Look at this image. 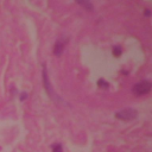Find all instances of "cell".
Instances as JSON below:
<instances>
[{"mask_svg": "<svg viewBox=\"0 0 152 152\" xmlns=\"http://www.w3.org/2000/svg\"><path fill=\"white\" fill-rule=\"evenodd\" d=\"M151 87H152L151 82L147 81V80H144V81H140V82L135 83L132 88V91L137 96H142V95H146L151 91Z\"/></svg>", "mask_w": 152, "mask_h": 152, "instance_id": "6da1fadb", "label": "cell"}, {"mask_svg": "<svg viewBox=\"0 0 152 152\" xmlns=\"http://www.w3.org/2000/svg\"><path fill=\"white\" fill-rule=\"evenodd\" d=\"M138 116V112L133 108H125L122 110H119L116 112L115 114V118L119 119V120H124V121H129V120H133Z\"/></svg>", "mask_w": 152, "mask_h": 152, "instance_id": "7a4b0ae2", "label": "cell"}, {"mask_svg": "<svg viewBox=\"0 0 152 152\" xmlns=\"http://www.w3.org/2000/svg\"><path fill=\"white\" fill-rule=\"evenodd\" d=\"M65 39H58L57 42H56V44H55V48H53V55L55 56H57V57H59L62 53H63V51H64V45H65Z\"/></svg>", "mask_w": 152, "mask_h": 152, "instance_id": "3957f363", "label": "cell"}, {"mask_svg": "<svg viewBox=\"0 0 152 152\" xmlns=\"http://www.w3.org/2000/svg\"><path fill=\"white\" fill-rule=\"evenodd\" d=\"M121 52H122V49H121V46L116 45V46H114V48H113V55H114L115 57H120Z\"/></svg>", "mask_w": 152, "mask_h": 152, "instance_id": "277c9868", "label": "cell"}, {"mask_svg": "<svg viewBox=\"0 0 152 152\" xmlns=\"http://www.w3.org/2000/svg\"><path fill=\"white\" fill-rule=\"evenodd\" d=\"M97 86H99L100 88H108V87H109V83H108L107 81H104L103 78H100V80L97 81Z\"/></svg>", "mask_w": 152, "mask_h": 152, "instance_id": "5b68a950", "label": "cell"}, {"mask_svg": "<svg viewBox=\"0 0 152 152\" xmlns=\"http://www.w3.org/2000/svg\"><path fill=\"white\" fill-rule=\"evenodd\" d=\"M78 4H80L81 6H83V7H86L88 11H93V5H91L90 2H87V1H86V2H78Z\"/></svg>", "mask_w": 152, "mask_h": 152, "instance_id": "8992f818", "label": "cell"}, {"mask_svg": "<svg viewBox=\"0 0 152 152\" xmlns=\"http://www.w3.org/2000/svg\"><path fill=\"white\" fill-rule=\"evenodd\" d=\"M52 152H63V148H62V145L61 144H56L52 146Z\"/></svg>", "mask_w": 152, "mask_h": 152, "instance_id": "52a82bcc", "label": "cell"}, {"mask_svg": "<svg viewBox=\"0 0 152 152\" xmlns=\"http://www.w3.org/2000/svg\"><path fill=\"white\" fill-rule=\"evenodd\" d=\"M27 96H28V95H27V93H25V91H24V93H21V95H20V100H21V101H24V100H26V99H27Z\"/></svg>", "mask_w": 152, "mask_h": 152, "instance_id": "ba28073f", "label": "cell"}, {"mask_svg": "<svg viewBox=\"0 0 152 152\" xmlns=\"http://www.w3.org/2000/svg\"><path fill=\"white\" fill-rule=\"evenodd\" d=\"M150 13H151V12H150V10H146V11H145V15H147V17H148V15H150Z\"/></svg>", "mask_w": 152, "mask_h": 152, "instance_id": "9c48e42d", "label": "cell"}]
</instances>
